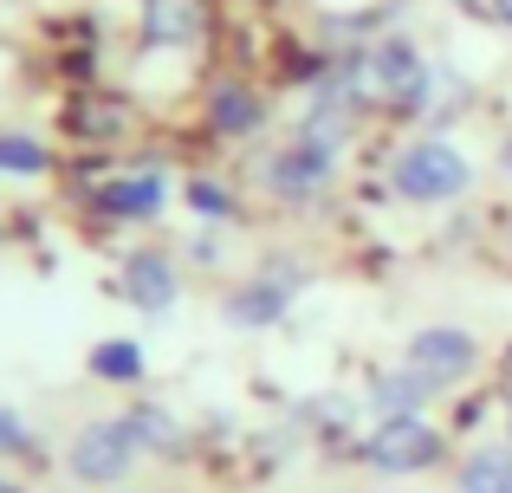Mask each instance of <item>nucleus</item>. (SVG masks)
I'll return each instance as SVG.
<instances>
[{
    "label": "nucleus",
    "mask_w": 512,
    "mask_h": 493,
    "mask_svg": "<svg viewBox=\"0 0 512 493\" xmlns=\"http://www.w3.org/2000/svg\"><path fill=\"white\" fill-rule=\"evenodd\" d=\"M435 390H441V383L422 377V370H396V377H383V383L370 390V403L383 409V416H422V403H428Z\"/></svg>",
    "instance_id": "obj_8"
},
{
    "label": "nucleus",
    "mask_w": 512,
    "mask_h": 493,
    "mask_svg": "<svg viewBox=\"0 0 512 493\" xmlns=\"http://www.w3.org/2000/svg\"><path fill=\"white\" fill-rule=\"evenodd\" d=\"M188 202H195L201 215H227V189H214V182H195V189H188Z\"/></svg>",
    "instance_id": "obj_18"
},
{
    "label": "nucleus",
    "mask_w": 512,
    "mask_h": 493,
    "mask_svg": "<svg viewBox=\"0 0 512 493\" xmlns=\"http://www.w3.org/2000/svg\"><path fill=\"white\" fill-rule=\"evenodd\" d=\"M461 493H512V455H506V448H480V455H467Z\"/></svg>",
    "instance_id": "obj_11"
},
{
    "label": "nucleus",
    "mask_w": 512,
    "mask_h": 493,
    "mask_svg": "<svg viewBox=\"0 0 512 493\" xmlns=\"http://www.w3.org/2000/svg\"><path fill=\"white\" fill-rule=\"evenodd\" d=\"M292 286L299 279H266V286H247V292H234L227 299V325H240V331H253V325H273L279 312H286V299H292Z\"/></svg>",
    "instance_id": "obj_7"
},
{
    "label": "nucleus",
    "mask_w": 512,
    "mask_h": 493,
    "mask_svg": "<svg viewBox=\"0 0 512 493\" xmlns=\"http://www.w3.org/2000/svg\"><path fill=\"white\" fill-rule=\"evenodd\" d=\"M409 370H422V377H435L441 390H448L454 377H467L474 370V338L454 325H428L409 338Z\"/></svg>",
    "instance_id": "obj_4"
},
{
    "label": "nucleus",
    "mask_w": 512,
    "mask_h": 493,
    "mask_svg": "<svg viewBox=\"0 0 512 493\" xmlns=\"http://www.w3.org/2000/svg\"><path fill=\"white\" fill-rule=\"evenodd\" d=\"M325 176H331V150L299 137L273 169H266V189H279V195H312V189H325Z\"/></svg>",
    "instance_id": "obj_5"
},
{
    "label": "nucleus",
    "mask_w": 512,
    "mask_h": 493,
    "mask_svg": "<svg viewBox=\"0 0 512 493\" xmlns=\"http://www.w3.org/2000/svg\"><path fill=\"white\" fill-rule=\"evenodd\" d=\"M0 493H20V487H13V481H0Z\"/></svg>",
    "instance_id": "obj_20"
},
{
    "label": "nucleus",
    "mask_w": 512,
    "mask_h": 493,
    "mask_svg": "<svg viewBox=\"0 0 512 493\" xmlns=\"http://www.w3.org/2000/svg\"><path fill=\"white\" fill-rule=\"evenodd\" d=\"M363 461L376 474H422L441 461V435L422 416H383V429H370V442H363Z\"/></svg>",
    "instance_id": "obj_1"
},
{
    "label": "nucleus",
    "mask_w": 512,
    "mask_h": 493,
    "mask_svg": "<svg viewBox=\"0 0 512 493\" xmlns=\"http://www.w3.org/2000/svg\"><path fill=\"white\" fill-rule=\"evenodd\" d=\"M500 13H506V20H512V0H500Z\"/></svg>",
    "instance_id": "obj_21"
},
{
    "label": "nucleus",
    "mask_w": 512,
    "mask_h": 493,
    "mask_svg": "<svg viewBox=\"0 0 512 493\" xmlns=\"http://www.w3.org/2000/svg\"><path fill=\"white\" fill-rule=\"evenodd\" d=\"M506 176H512V143H506Z\"/></svg>",
    "instance_id": "obj_19"
},
{
    "label": "nucleus",
    "mask_w": 512,
    "mask_h": 493,
    "mask_svg": "<svg viewBox=\"0 0 512 493\" xmlns=\"http://www.w3.org/2000/svg\"><path fill=\"white\" fill-rule=\"evenodd\" d=\"M104 208H111V215H150V208H163V176L111 182V189H104Z\"/></svg>",
    "instance_id": "obj_12"
},
{
    "label": "nucleus",
    "mask_w": 512,
    "mask_h": 493,
    "mask_svg": "<svg viewBox=\"0 0 512 493\" xmlns=\"http://www.w3.org/2000/svg\"><path fill=\"white\" fill-rule=\"evenodd\" d=\"M214 124H221L227 137L253 130L260 124V98H253V91H214Z\"/></svg>",
    "instance_id": "obj_14"
},
{
    "label": "nucleus",
    "mask_w": 512,
    "mask_h": 493,
    "mask_svg": "<svg viewBox=\"0 0 512 493\" xmlns=\"http://www.w3.org/2000/svg\"><path fill=\"white\" fill-rule=\"evenodd\" d=\"M143 33H150L156 46H182V39L201 33V13L188 7V0H150V20H143Z\"/></svg>",
    "instance_id": "obj_10"
},
{
    "label": "nucleus",
    "mask_w": 512,
    "mask_h": 493,
    "mask_svg": "<svg viewBox=\"0 0 512 493\" xmlns=\"http://www.w3.org/2000/svg\"><path fill=\"white\" fill-rule=\"evenodd\" d=\"M137 429L130 422H91L85 435L72 442V474L78 481H124L137 468Z\"/></svg>",
    "instance_id": "obj_3"
},
{
    "label": "nucleus",
    "mask_w": 512,
    "mask_h": 493,
    "mask_svg": "<svg viewBox=\"0 0 512 493\" xmlns=\"http://www.w3.org/2000/svg\"><path fill=\"white\" fill-rule=\"evenodd\" d=\"M91 370H98L104 383H137L143 377V351H137V344H124V338H111V344L91 351Z\"/></svg>",
    "instance_id": "obj_13"
},
{
    "label": "nucleus",
    "mask_w": 512,
    "mask_h": 493,
    "mask_svg": "<svg viewBox=\"0 0 512 493\" xmlns=\"http://www.w3.org/2000/svg\"><path fill=\"white\" fill-rule=\"evenodd\" d=\"M26 442H33V435H26V422L13 416V409H0V455H20Z\"/></svg>",
    "instance_id": "obj_17"
},
{
    "label": "nucleus",
    "mask_w": 512,
    "mask_h": 493,
    "mask_svg": "<svg viewBox=\"0 0 512 493\" xmlns=\"http://www.w3.org/2000/svg\"><path fill=\"white\" fill-rule=\"evenodd\" d=\"M46 169V150L33 137H0V176H39Z\"/></svg>",
    "instance_id": "obj_15"
},
{
    "label": "nucleus",
    "mask_w": 512,
    "mask_h": 493,
    "mask_svg": "<svg viewBox=\"0 0 512 493\" xmlns=\"http://www.w3.org/2000/svg\"><path fill=\"white\" fill-rule=\"evenodd\" d=\"M130 299H137L143 312H169V305H175V273H169V260L137 253V260H130Z\"/></svg>",
    "instance_id": "obj_9"
},
{
    "label": "nucleus",
    "mask_w": 512,
    "mask_h": 493,
    "mask_svg": "<svg viewBox=\"0 0 512 493\" xmlns=\"http://www.w3.org/2000/svg\"><path fill=\"white\" fill-rule=\"evenodd\" d=\"M422 59H415V46L409 39H389L383 52L370 59V85L376 91H396V98H422Z\"/></svg>",
    "instance_id": "obj_6"
},
{
    "label": "nucleus",
    "mask_w": 512,
    "mask_h": 493,
    "mask_svg": "<svg viewBox=\"0 0 512 493\" xmlns=\"http://www.w3.org/2000/svg\"><path fill=\"white\" fill-rule=\"evenodd\" d=\"M461 7H480V0H461Z\"/></svg>",
    "instance_id": "obj_22"
},
{
    "label": "nucleus",
    "mask_w": 512,
    "mask_h": 493,
    "mask_svg": "<svg viewBox=\"0 0 512 493\" xmlns=\"http://www.w3.org/2000/svg\"><path fill=\"white\" fill-rule=\"evenodd\" d=\"M467 182H474V169H467V156L448 150V143H415V150L396 156V189L409 195V202H448Z\"/></svg>",
    "instance_id": "obj_2"
},
{
    "label": "nucleus",
    "mask_w": 512,
    "mask_h": 493,
    "mask_svg": "<svg viewBox=\"0 0 512 493\" xmlns=\"http://www.w3.org/2000/svg\"><path fill=\"white\" fill-rule=\"evenodd\" d=\"M130 429H137L143 448H175V442H182V429H175L163 409H143V416H130Z\"/></svg>",
    "instance_id": "obj_16"
}]
</instances>
